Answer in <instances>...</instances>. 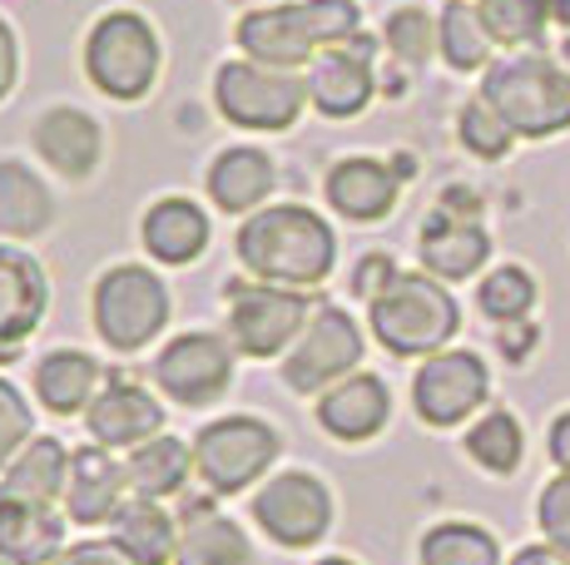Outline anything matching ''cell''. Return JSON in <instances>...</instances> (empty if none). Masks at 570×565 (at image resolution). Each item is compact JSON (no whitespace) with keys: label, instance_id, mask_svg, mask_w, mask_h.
Returning a JSON list of instances; mask_svg holds the SVG:
<instances>
[{"label":"cell","instance_id":"30bf717a","mask_svg":"<svg viewBox=\"0 0 570 565\" xmlns=\"http://www.w3.org/2000/svg\"><path fill=\"white\" fill-rule=\"evenodd\" d=\"M363 353L367 343L353 313L337 308V303H317L303 338L283 353V387L298 397H317L333 383L353 377L363 367Z\"/></svg>","mask_w":570,"mask_h":565},{"label":"cell","instance_id":"74e56055","mask_svg":"<svg viewBox=\"0 0 570 565\" xmlns=\"http://www.w3.org/2000/svg\"><path fill=\"white\" fill-rule=\"evenodd\" d=\"M30 427H36V417H30V402L20 393L10 377H0V476H6V466L20 456V447L30 442Z\"/></svg>","mask_w":570,"mask_h":565},{"label":"cell","instance_id":"cb8c5ba5","mask_svg":"<svg viewBox=\"0 0 570 565\" xmlns=\"http://www.w3.org/2000/svg\"><path fill=\"white\" fill-rule=\"evenodd\" d=\"M174 565H258L254 541L234 516L214 506V496L184 502L179 516V556Z\"/></svg>","mask_w":570,"mask_h":565},{"label":"cell","instance_id":"7bdbcfd3","mask_svg":"<svg viewBox=\"0 0 570 565\" xmlns=\"http://www.w3.org/2000/svg\"><path fill=\"white\" fill-rule=\"evenodd\" d=\"M546 447H551V462L561 466V472L570 476V407L561 412V417L551 422V437H546Z\"/></svg>","mask_w":570,"mask_h":565},{"label":"cell","instance_id":"e0dca14e","mask_svg":"<svg viewBox=\"0 0 570 565\" xmlns=\"http://www.w3.org/2000/svg\"><path fill=\"white\" fill-rule=\"evenodd\" d=\"M85 432L109 452H135L164 432V402L135 377H105L100 397L85 412Z\"/></svg>","mask_w":570,"mask_h":565},{"label":"cell","instance_id":"d4e9b609","mask_svg":"<svg viewBox=\"0 0 570 565\" xmlns=\"http://www.w3.org/2000/svg\"><path fill=\"white\" fill-rule=\"evenodd\" d=\"M65 506L20 502L0 492V561L6 565H50L65 551Z\"/></svg>","mask_w":570,"mask_h":565},{"label":"cell","instance_id":"d590c367","mask_svg":"<svg viewBox=\"0 0 570 565\" xmlns=\"http://www.w3.org/2000/svg\"><path fill=\"white\" fill-rule=\"evenodd\" d=\"M382 40H387V50L397 56L402 65H426L436 50V16H426L422 6H397L387 16V26H382Z\"/></svg>","mask_w":570,"mask_h":565},{"label":"cell","instance_id":"277c9868","mask_svg":"<svg viewBox=\"0 0 570 565\" xmlns=\"http://www.w3.org/2000/svg\"><path fill=\"white\" fill-rule=\"evenodd\" d=\"M85 80L115 105L145 100L159 85L164 70V40L155 20L135 6H115L105 16H95V26L85 30Z\"/></svg>","mask_w":570,"mask_h":565},{"label":"cell","instance_id":"ac0fdd59","mask_svg":"<svg viewBox=\"0 0 570 565\" xmlns=\"http://www.w3.org/2000/svg\"><path fill=\"white\" fill-rule=\"evenodd\" d=\"M323 199L347 224H382L402 199V174L397 165H382L372 155H347L327 169Z\"/></svg>","mask_w":570,"mask_h":565},{"label":"cell","instance_id":"5b68a950","mask_svg":"<svg viewBox=\"0 0 570 565\" xmlns=\"http://www.w3.org/2000/svg\"><path fill=\"white\" fill-rule=\"evenodd\" d=\"M372 338L392 357H432L462 328V308L432 274H397L377 298L367 303Z\"/></svg>","mask_w":570,"mask_h":565},{"label":"cell","instance_id":"836d02e7","mask_svg":"<svg viewBox=\"0 0 570 565\" xmlns=\"http://www.w3.org/2000/svg\"><path fill=\"white\" fill-rule=\"evenodd\" d=\"M466 456L491 476H511L525 456V432L511 412H487L476 427L466 432Z\"/></svg>","mask_w":570,"mask_h":565},{"label":"cell","instance_id":"8992f818","mask_svg":"<svg viewBox=\"0 0 570 565\" xmlns=\"http://www.w3.org/2000/svg\"><path fill=\"white\" fill-rule=\"evenodd\" d=\"M169 313H174L169 282L149 264H109L90 288L95 338L109 353H145L169 328Z\"/></svg>","mask_w":570,"mask_h":565},{"label":"cell","instance_id":"f6af8a7d","mask_svg":"<svg viewBox=\"0 0 570 565\" xmlns=\"http://www.w3.org/2000/svg\"><path fill=\"white\" fill-rule=\"evenodd\" d=\"M511 565H570V556L556 546H521L517 556H511Z\"/></svg>","mask_w":570,"mask_h":565},{"label":"cell","instance_id":"9c48e42d","mask_svg":"<svg viewBox=\"0 0 570 565\" xmlns=\"http://www.w3.org/2000/svg\"><path fill=\"white\" fill-rule=\"evenodd\" d=\"M224 303H228V343L244 357H283L293 343L303 338L317 303L298 288H278V282H258V278H234L224 282Z\"/></svg>","mask_w":570,"mask_h":565},{"label":"cell","instance_id":"603a6c76","mask_svg":"<svg viewBox=\"0 0 570 565\" xmlns=\"http://www.w3.org/2000/svg\"><path fill=\"white\" fill-rule=\"evenodd\" d=\"M278 189V165L258 145H228L208 159L204 194L218 214H258Z\"/></svg>","mask_w":570,"mask_h":565},{"label":"cell","instance_id":"ee69618b","mask_svg":"<svg viewBox=\"0 0 570 565\" xmlns=\"http://www.w3.org/2000/svg\"><path fill=\"white\" fill-rule=\"evenodd\" d=\"M531 343H535V328H525V323H507V328H501V353H507L511 363H521V357L531 353Z\"/></svg>","mask_w":570,"mask_h":565},{"label":"cell","instance_id":"52a82bcc","mask_svg":"<svg viewBox=\"0 0 570 565\" xmlns=\"http://www.w3.org/2000/svg\"><path fill=\"white\" fill-rule=\"evenodd\" d=\"M214 110L248 135H283L308 110V80L298 70H273L248 56L214 70Z\"/></svg>","mask_w":570,"mask_h":565},{"label":"cell","instance_id":"b9f144b4","mask_svg":"<svg viewBox=\"0 0 570 565\" xmlns=\"http://www.w3.org/2000/svg\"><path fill=\"white\" fill-rule=\"evenodd\" d=\"M16 80H20V40H16V30H10V20L0 16V105L10 100Z\"/></svg>","mask_w":570,"mask_h":565},{"label":"cell","instance_id":"9a60e30c","mask_svg":"<svg viewBox=\"0 0 570 565\" xmlns=\"http://www.w3.org/2000/svg\"><path fill=\"white\" fill-rule=\"evenodd\" d=\"M416 254H422V274L442 282L476 278L491 258V234L481 228L476 209H456V204H436L426 214L422 234H416Z\"/></svg>","mask_w":570,"mask_h":565},{"label":"cell","instance_id":"4316f807","mask_svg":"<svg viewBox=\"0 0 570 565\" xmlns=\"http://www.w3.org/2000/svg\"><path fill=\"white\" fill-rule=\"evenodd\" d=\"M109 546L129 565H174L179 556V526L159 502L149 496H129L119 516L109 521Z\"/></svg>","mask_w":570,"mask_h":565},{"label":"cell","instance_id":"681fc988","mask_svg":"<svg viewBox=\"0 0 570 565\" xmlns=\"http://www.w3.org/2000/svg\"><path fill=\"white\" fill-rule=\"evenodd\" d=\"M561 60H566V70H570V40H566V46H561Z\"/></svg>","mask_w":570,"mask_h":565},{"label":"cell","instance_id":"ab89813d","mask_svg":"<svg viewBox=\"0 0 570 565\" xmlns=\"http://www.w3.org/2000/svg\"><path fill=\"white\" fill-rule=\"evenodd\" d=\"M397 274H402V268L392 264V254H367L363 264L353 268V293H357L363 303H372V298H377V293L387 288V282L397 278Z\"/></svg>","mask_w":570,"mask_h":565},{"label":"cell","instance_id":"d6a6232c","mask_svg":"<svg viewBox=\"0 0 570 565\" xmlns=\"http://www.w3.org/2000/svg\"><path fill=\"white\" fill-rule=\"evenodd\" d=\"M491 40L507 50H541L551 26V0H476Z\"/></svg>","mask_w":570,"mask_h":565},{"label":"cell","instance_id":"1f68e13d","mask_svg":"<svg viewBox=\"0 0 570 565\" xmlns=\"http://www.w3.org/2000/svg\"><path fill=\"white\" fill-rule=\"evenodd\" d=\"M416 565H501V541L476 521H436L416 546Z\"/></svg>","mask_w":570,"mask_h":565},{"label":"cell","instance_id":"83f0119b","mask_svg":"<svg viewBox=\"0 0 570 565\" xmlns=\"http://www.w3.org/2000/svg\"><path fill=\"white\" fill-rule=\"evenodd\" d=\"M55 224V194L26 159H0V234L10 244L50 234Z\"/></svg>","mask_w":570,"mask_h":565},{"label":"cell","instance_id":"8d00e7d4","mask_svg":"<svg viewBox=\"0 0 570 565\" xmlns=\"http://www.w3.org/2000/svg\"><path fill=\"white\" fill-rule=\"evenodd\" d=\"M456 135H462V149H471L476 159H507L511 145H517L511 125L497 110H491L481 95L462 105V115H456Z\"/></svg>","mask_w":570,"mask_h":565},{"label":"cell","instance_id":"d6986e66","mask_svg":"<svg viewBox=\"0 0 570 565\" xmlns=\"http://www.w3.org/2000/svg\"><path fill=\"white\" fill-rule=\"evenodd\" d=\"M313 417L333 442L357 447V442H372L392 422V387L377 373H353L343 383H333L327 393H317Z\"/></svg>","mask_w":570,"mask_h":565},{"label":"cell","instance_id":"2e32d148","mask_svg":"<svg viewBox=\"0 0 570 565\" xmlns=\"http://www.w3.org/2000/svg\"><path fill=\"white\" fill-rule=\"evenodd\" d=\"M50 313V278L30 248L0 244V357H16L20 343L40 333Z\"/></svg>","mask_w":570,"mask_h":565},{"label":"cell","instance_id":"7402d4cb","mask_svg":"<svg viewBox=\"0 0 570 565\" xmlns=\"http://www.w3.org/2000/svg\"><path fill=\"white\" fill-rule=\"evenodd\" d=\"M208 238H214V224H208L204 204H194L189 194H164L145 209L139 219V244L145 254L164 268H189L208 254Z\"/></svg>","mask_w":570,"mask_h":565},{"label":"cell","instance_id":"44dd1931","mask_svg":"<svg viewBox=\"0 0 570 565\" xmlns=\"http://www.w3.org/2000/svg\"><path fill=\"white\" fill-rule=\"evenodd\" d=\"M36 155L70 184L95 179L105 165V129L80 105H55L36 119Z\"/></svg>","mask_w":570,"mask_h":565},{"label":"cell","instance_id":"484cf974","mask_svg":"<svg viewBox=\"0 0 570 565\" xmlns=\"http://www.w3.org/2000/svg\"><path fill=\"white\" fill-rule=\"evenodd\" d=\"M105 387L100 357H90L85 347H55L36 363V402L55 417H85L90 402Z\"/></svg>","mask_w":570,"mask_h":565},{"label":"cell","instance_id":"6da1fadb","mask_svg":"<svg viewBox=\"0 0 570 565\" xmlns=\"http://www.w3.org/2000/svg\"><path fill=\"white\" fill-rule=\"evenodd\" d=\"M238 268L278 288H323L337 268V234L308 204H263L234 234Z\"/></svg>","mask_w":570,"mask_h":565},{"label":"cell","instance_id":"c3c4849f","mask_svg":"<svg viewBox=\"0 0 570 565\" xmlns=\"http://www.w3.org/2000/svg\"><path fill=\"white\" fill-rule=\"evenodd\" d=\"M313 565H357V561H347V556H323V561H313Z\"/></svg>","mask_w":570,"mask_h":565},{"label":"cell","instance_id":"7dc6e473","mask_svg":"<svg viewBox=\"0 0 570 565\" xmlns=\"http://www.w3.org/2000/svg\"><path fill=\"white\" fill-rule=\"evenodd\" d=\"M234 6H244V10H254V6H283V0H234Z\"/></svg>","mask_w":570,"mask_h":565},{"label":"cell","instance_id":"4dcf8cb0","mask_svg":"<svg viewBox=\"0 0 570 565\" xmlns=\"http://www.w3.org/2000/svg\"><path fill=\"white\" fill-rule=\"evenodd\" d=\"M436 50H442V60L452 65V70H462V75L487 70L497 40H491L476 0H446V6L436 10Z\"/></svg>","mask_w":570,"mask_h":565},{"label":"cell","instance_id":"f1b7e54d","mask_svg":"<svg viewBox=\"0 0 570 565\" xmlns=\"http://www.w3.org/2000/svg\"><path fill=\"white\" fill-rule=\"evenodd\" d=\"M125 472H129V492H135V496L169 502V496H179L184 486H189L194 447H189V442H179V437H169V432H159V437H149L145 447L129 452Z\"/></svg>","mask_w":570,"mask_h":565},{"label":"cell","instance_id":"60d3db41","mask_svg":"<svg viewBox=\"0 0 570 565\" xmlns=\"http://www.w3.org/2000/svg\"><path fill=\"white\" fill-rule=\"evenodd\" d=\"M50 565H129V561L109 541H80V546H65Z\"/></svg>","mask_w":570,"mask_h":565},{"label":"cell","instance_id":"f546056e","mask_svg":"<svg viewBox=\"0 0 570 565\" xmlns=\"http://www.w3.org/2000/svg\"><path fill=\"white\" fill-rule=\"evenodd\" d=\"M65 482H70V452L55 437H30L20 456L6 466L0 492L20 496V502H65Z\"/></svg>","mask_w":570,"mask_h":565},{"label":"cell","instance_id":"4fadbf2b","mask_svg":"<svg viewBox=\"0 0 570 565\" xmlns=\"http://www.w3.org/2000/svg\"><path fill=\"white\" fill-rule=\"evenodd\" d=\"M491 397V373L471 347H442L422 357L412 377V407L426 427H462Z\"/></svg>","mask_w":570,"mask_h":565},{"label":"cell","instance_id":"3957f363","mask_svg":"<svg viewBox=\"0 0 570 565\" xmlns=\"http://www.w3.org/2000/svg\"><path fill=\"white\" fill-rule=\"evenodd\" d=\"M481 100L517 139H551L570 129V70L546 50H511L481 70Z\"/></svg>","mask_w":570,"mask_h":565},{"label":"cell","instance_id":"ba28073f","mask_svg":"<svg viewBox=\"0 0 570 565\" xmlns=\"http://www.w3.org/2000/svg\"><path fill=\"white\" fill-rule=\"evenodd\" d=\"M283 437L273 422L234 412L214 417L194 437V476L208 486V496H238L248 486L268 482V466L278 462Z\"/></svg>","mask_w":570,"mask_h":565},{"label":"cell","instance_id":"7a4b0ae2","mask_svg":"<svg viewBox=\"0 0 570 565\" xmlns=\"http://www.w3.org/2000/svg\"><path fill=\"white\" fill-rule=\"evenodd\" d=\"M357 30H363L357 0H283V6L244 10L234 26V46L273 70H308L327 46H343Z\"/></svg>","mask_w":570,"mask_h":565},{"label":"cell","instance_id":"e575fe53","mask_svg":"<svg viewBox=\"0 0 570 565\" xmlns=\"http://www.w3.org/2000/svg\"><path fill=\"white\" fill-rule=\"evenodd\" d=\"M476 308L487 313L491 323H501V328H507V323H525L531 308H535V278L525 274L521 264L491 268L476 288Z\"/></svg>","mask_w":570,"mask_h":565},{"label":"cell","instance_id":"ffe728a7","mask_svg":"<svg viewBox=\"0 0 570 565\" xmlns=\"http://www.w3.org/2000/svg\"><path fill=\"white\" fill-rule=\"evenodd\" d=\"M129 472L125 462H115V452L90 442V447L70 452V482H65V516L75 526H109L119 516V506L129 502Z\"/></svg>","mask_w":570,"mask_h":565},{"label":"cell","instance_id":"f35d334b","mask_svg":"<svg viewBox=\"0 0 570 565\" xmlns=\"http://www.w3.org/2000/svg\"><path fill=\"white\" fill-rule=\"evenodd\" d=\"M535 526H541L546 546L566 551L570 556V476L561 472L556 482L541 486V502H535Z\"/></svg>","mask_w":570,"mask_h":565},{"label":"cell","instance_id":"5bb4252c","mask_svg":"<svg viewBox=\"0 0 570 565\" xmlns=\"http://www.w3.org/2000/svg\"><path fill=\"white\" fill-rule=\"evenodd\" d=\"M303 80H308V105L323 119H357L377 95V40L357 30L343 46H327Z\"/></svg>","mask_w":570,"mask_h":565},{"label":"cell","instance_id":"7c38bea8","mask_svg":"<svg viewBox=\"0 0 570 565\" xmlns=\"http://www.w3.org/2000/svg\"><path fill=\"white\" fill-rule=\"evenodd\" d=\"M234 357L238 347L224 338V333H179L159 347L155 357V387L179 407H214L218 397L234 387Z\"/></svg>","mask_w":570,"mask_h":565},{"label":"cell","instance_id":"f907efd6","mask_svg":"<svg viewBox=\"0 0 570 565\" xmlns=\"http://www.w3.org/2000/svg\"><path fill=\"white\" fill-rule=\"evenodd\" d=\"M0 565H6V561H0Z\"/></svg>","mask_w":570,"mask_h":565},{"label":"cell","instance_id":"bcb514c9","mask_svg":"<svg viewBox=\"0 0 570 565\" xmlns=\"http://www.w3.org/2000/svg\"><path fill=\"white\" fill-rule=\"evenodd\" d=\"M551 20H556V26H566V30H570V0H551Z\"/></svg>","mask_w":570,"mask_h":565},{"label":"cell","instance_id":"8fae6325","mask_svg":"<svg viewBox=\"0 0 570 565\" xmlns=\"http://www.w3.org/2000/svg\"><path fill=\"white\" fill-rule=\"evenodd\" d=\"M248 516H254V526L273 546L308 551L327 536V526H333V492H327L323 476L298 472V466H293V472H273L254 492Z\"/></svg>","mask_w":570,"mask_h":565}]
</instances>
